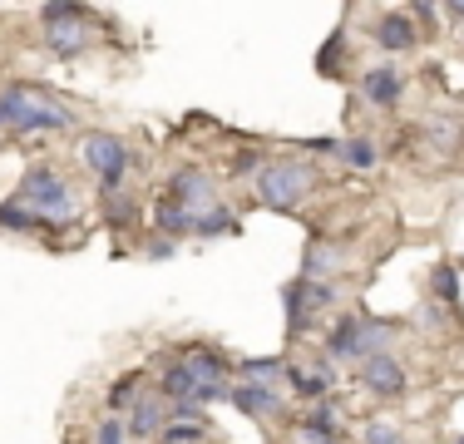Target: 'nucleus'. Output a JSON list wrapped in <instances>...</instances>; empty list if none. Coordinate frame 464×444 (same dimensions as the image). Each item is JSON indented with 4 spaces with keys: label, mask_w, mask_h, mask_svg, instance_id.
<instances>
[{
    "label": "nucleus",
    "mask_w": 464,
    "mask_h": 444,
    "mask_svg": "<svg viewBox=\"0 0 464 444\" xmlns=\"http://www.w3.org/2000/svg\"><path fill=\"white\" fill-rule=\"evenodd\" d=\"M316 183H322L316 163H306V159H267L257 169V178H252V193H257V203L272 208V213H292Z\"/></svg>",
    "instance_id": "nucleus-1"
},
{
    "label": "nucleus",
    "mask_w": 464,
    "mask_h": 444,
    "mask_svg": "<svg viewBox=\"0 0 464 444\" xmlns=\"http://www.w3.org/2000/svg\"><path fill=\"white\" fill-rule=\"evenodd\" d=\"M20 208H30L35 217H45L50 227H64V222L80 217V198H74L70 178L50 163H35L25 178H20V193H15Z\"/></svg>",
    "instance_id": "nucleus-2"
},
{
    "label": "nucleus",
    "mask_w": 464,
    "mask_h": 444,
    "mask_svg": "<svg viewBox=\"0 0 464 444\" xmlns=\"http://www.w3.org/2000/svg\"><path fill=\"white\" fill-rule=\"evenodd\" d=\"M0 124L10 133H60V129H74V114L50 104L35 89L15 84V89H0Z\"/></svg>",
    "instance_id": "nucleus-3"
},
{
    "label": "nucleus",
    "mask_w": 464,
    "mask_h": 444,
    "mask_svg": "<svg viewBox=\"0 0 464 444\" xmlns=\"http://www.w3.org/2000/svg\"><path fill=\"white\" fill-rule=\"evenodd\" d=\"M80 159L94 169L99 188H104V198L124 193V178H129V143L119 139V133H104V129H99V133H84Z\"/></svg>",
    "instance_id": "nucleus-4"
},
{
    "label": "nucleus",
    "mask_w": 464,
    "mask_h": 444,
    "mask_svg": "<svg viewBox=\"0 0 464 444\" xmlns=\"http://www.w3.org/2000/svg\"><path fill=\"white\" fill-rule=\"evenodd\" d=\"M40 20H45V44L60 60H74V54L90 50V25H80L84 5H40Z\"/></svg>",
    "instance_id": "nucleus-5"
},
{
    "label": "nucleus",
    "mask_w": 464,
    "mask_h": 444,
    "mask_svg": "<svg viewBox=\"0 0 464 444\" xmlns=\"http://www.w3.org/2000/svg\"><path fill=\"white\" fill-rule=\"evenodd\" d=\"M331 302H336V286H331V282H306V276H296V282L282 292V306H286V336H302L306 321L322 316Z\"/></svg>",
    "instance_id": "nucleus-6"
},
{
    "label": "nucleus",
    "mask_w": 464,
    "mask_h": 444,
    "mask_svg": "<svg viewBox=\"0 0 464 444\" xmlns=\"http://www.w3.org/2000/svg\"><path fill=\"white\" fill-rule=\"evenodd\" d=\"M163 198H173V203L188 208L193 217H203V213H213V208H218L213 178H208L203 169H179L169 178V193H163Z\"/></svg>",
    "instance_id": "nucleus-7"
},
{
    "label": "nucleus",
    "mask_w": 464,
    "mask_h": 444,
    "mask_svg": "<svg viewBox=\"0 0 464 444\" xmlns=\"http://www.w3.org/2000/svg\"><path fill=\"white\" fill-rule=\"evenodd\" d=\"M361 385H366L375 400H401L405 391H411V375H405V365L385 351V355L361 361Z\"/></svg>",
    "instance_id": "nucleus-8"
},
{
    "label": "nucleus",
    "mask_w": 464,
    "mask_h": 444,
    "mask_svg": "<svg viewBox=\"0 0 464 444\" xmlns=\"http://www.w3.org/2000/svg\"><path fill=\"white\" fill-rule=\"evenodd\" d=\"M361 94H366V104H371V109H395V104H401V94H405V74H401V64H391V60L371 64V70L361 74Z\"/></svg>",
    "instance_id": "nucleus-9"
},
{
    "label": "nucleus",
    "mask_w": 464,
    "mask_h": 444,
    "mask_svg": "<svg viewBox=\"0 0 464 444\" xmlns=\"http://www.w3.org/2000/svg\"><path fill=\"white\" fill-rule=\"evenodd\" d=\"M326 361L346 365V361H366V316H341L326 336Z\"/></svg>",
    "instance_id": "nucleus-10"
},
{
    "label": "nucleus",
    "mask_w": 464,
    "mask_h": 444,
    "mask_svg": "<svg viewBox=\"0 0 464 444\" xmlns=\"http://www.w3.org/2000/svg\"><path fill=\"white\" fill-rule=\"evenodd\" d=\"M227 405H237L242 415H252V420H272V415H282L286 410V400L272 391V381L262 385V381H242V385H232L227 391Z\"/></svg>",
    "instance_id": "nucleus-11"
},
{
    "label": "nucleus",
    "mask_w": 464,
    "mask_h": 444,
    "mask_svg": "<svg viewBox=\"0 0 464 444\" xmlns=\"http://www.w3.org/2000/svg\"><path fill=\"white\" fill-rule=\"evenodd\" d=\"M179 365L193 375L198 385H227V355H218L213 346H203V341L183 346L179 351Z\"/></svg>",
    "instance_id": "nucleus-12"
},
{
    "label": "nucleus",
    "mask_w": 464,
    "mask_h": 444,
    "mask_svg": "<svg viewBox=\"0 0 464 444\" xmlns=\"http://www.w3.org/2000/svg\"><path fill=\"white\" fill-rule=\"evenodd\" d=\"M371 35H375V44H381V50H391V54H405V50H415L420 30H415L411 10H385V15L371 25Z\"/></svg>",
    "instance_id": "nucleus-13"
},
{
    "label": "nucleus",
    "mask_w": 464,
    "mask_h": 444,
    "mask_svg": "<svg viewBox=\"0 0 464 444\" xmlns=\"http://www.w3.org/2000/svg\"><path fill=\"white\" fill-rule=\"evenodd\" d=\"M129 435L134 439H153V435H163L169 430V400L163 395H139V405L129 410Z\"/></svg>",
    "instance_id": "nucleus-14"
},
{
    "label": "nucleus",
    "mask_w": 464,
    "mask_h": 444,
    "mask_svg": "<svg viewBox=\"0 0 464 444\" xmlns=\"http://www.w3.org/2000/svg\"><path fill=\"white\" fill-rule=\"evenodd\" d=\"M193 213L188 208H179L173 198H159L153 203V237H169V242H179V237H193Z\"/></svg>",
    "instance_id": "nucleus-15"
},
{
    "label": "nucleus",
    "mask_w": 464,
    "mask_h": 444,
    "mask_svg": "<svg viewBox=\"0 0 464 444\" xmlns=\"http://www.w3.org/2000/svg\"><path fill=\"white\" fill-rule=\"evenodd\" d=\"M296 430H302L306 444H341V420H336V410H331L326 400L306 410V415L296 420Z\"/></svg>",
    "instance_id": "nucleus-16"
},
{
    "label": "nucleus",
    "mask_w": 464,
    "mask_h": 444,
    "mask_svg": "<svg viewBox=\"0 0 464 444\" xmlns=\"http://www.w3.org/2000/svg\"><path fill=\"white\" fill-rule=\"evenodd\" d=\"M430 302L440 306H459V266L455 262H435L430 266Z\"/></svg>",
    "instance_id": "nucleus-17"
},
{
    "label": "nucleus",
    "mask_w": 464,
    "mask_h": 444,
    "mask_svg": "<svg viewBox=\"0 0 464 444\" xmlns=\"http://www.w3.org/2000/svg\"><path fill=\"white\" fill-rule=\"evenodd\" d=\"M336 266H341V252L331 247V242H312L306 257H302V276H306V282H326Z\"/></svg>",
    "instance_id": "nucleus-18"
},
{
    "label": "nucleus",
    "mask_w": 464,
    "mask_h": 444,
    "mask_svg": "<svg viewBox=\"0 0 464 444\" xmlns=\"http://www.w3.org/2000/svg\"><path fill=\"white\" fill-rule=\"evenodd\" d=\"M193 391H198V381H193V375L183 371L179 361H173L169 371L159 375V395L169 400V405H183V400H193Z\"/></svg>",
    "instance_id": "nucleus-19"
},
{
    "label": "nucleus",
    "mask_w": 464,
    "mask_h": 444,
    "mask_svg": "<svg viewBox=\"0 0 464 444\" xmlns=\"http://www.w3.org/2000/svg\"><path fill=\"white\" fill-rule=\"evenodd\" d=\"M227 232H237V213H232V208H213V213H203L193 222V237H203V242L227 237Z\"/></svg>",
    "instance_id": "nucleus-20"
},
{
    "label": "nucleus",
    "mask_w": 464,
    "mask_h": 444,
    "mask_svg": "<svg viewBox=\"0 0 464 444\" xmlns=\"http://www.w3.org/2000/svg\"><path fill=\"white\" fill-rule=\"evenodd\" d=\"M0 227L5 232H40V227H50V222L35 217L30 208H20V203H0Z\"/></svg>",
    "instance_id": "nucleus-21"
},
{
    "label": "nucleus",
    "mask_w": 464,
    "mask_h": 444,
    "mask_svg": "<svg viewBox=\"0 0 464 444\" xmlns=\"http://www.w3.org/2000/svg\"><path fill=\"white\" fill-rule=\"evenodd\" d=\"M104 222H109V227H134V222H139V203L129 193H114L104 203Z\"/></svg>",
    "instance_id": "nucleus-22"
},
{
    "label": "nucleus",
    "mask_w": 464,
    "mask_h": 444,
    "mask_svg": "<svg viewBox=\"0 0 464 444\" xmlns=\"http://www.w3.org/2000/svg\"><path fill=\"white\" fill-rule=\"evenodd\" d=\"M341 159H346L351 169H375V159H381V149H375L371 139H346V143H341Z\"/></svg>",
    "instance_id": "nucleus-23"
},
{
    "label": "nucleus",
    "mask_w": 464,
    "mask_h": 444,
    "mask_svg": "<svg viewBox=\"0 0 464 444\" xmlns=\"http://www.w3.org/2000/svg\"><path fill=\"white\" fill-rule=\"evenodd\" d=\"M139 405V375H124V381L109 385V415H119V410H134Z\"/></svg>",
    "instance_id": "nucleus-24"
},
{
    "label": "nucleus",
    "mask_w": 464,
    "mask_h": 444,
    "mask_svg": "<svg viewBox=\"0 0 464 444\" xmlns=\"http://www.w3.org/2000/svg\"><path fill=\"white\" fill-rule=\"evenodd\" d=\"M237 371L242 375H257V381L267 385V375H282L286 361H282V355H247V361H237Z\"/></svg>",
    "instance_id": "nucleus-25"
},
{
    "label": "nucleus",
    "mask_w": 464,
    "mask_h": 444,
    "mask_svg": "<svg viewBox=\"0 0 464 444\" xmlns=\"http://www.w3.org/2000/svg\"><path fill=\"white\" fill-rule=\"evenodd\" d=\"M425 139L430 143H435V149H455V143H459V124H455V119H430V124H425Z\"/></svg>",
    "instance_id": "nucleus-26"
},
{
    "label": "nucleus",
    "mask_w": 464,
    "mask_h": 444,
    "mask_svg": "<svg viewBox=\"0 0 464 444\" xmlns=\"http://www.w3.org/2000/svg\"><path fill=\"white\" fill-rule=\"evenodd\" d=\"M361 439H366V444H405L401 425H391V420H366V430H361Z\"/></svg>",
    "instance_id": "nucleus-27"
},
{
    "label": "nucleus",
    "mask_w": 464,
    "mask_h": 444,
    "mask_svg": "<svg viewBox=\"0 0 464 444\" xmlns=\"http://www.w3.org/2000/svg\"><path fill=\"white\" fill-rule=\"evenodd\" d=\"M94 444H129V425H124V415H104V420H99Z\"/></svg>",
    "instance_id": "nucleus-28"
},
{
    "label": "nucleus",
    "mask_w": 464,
    "mask_h": 444,
    "mask_svg": "<svg viewBox=\"0 0 464 444\" xmlns=\"http://www.w3.org/2000/svg\"><path fill=\"white\" fill-rule=\"evenodd\" d=\"M341 44H346V30H331V40L322 44V54H316V70H322V74H336V60H341Z\"/></svg>",
    "instance_id": "nucleus-29"
},
{
    "label": "nucleus",
    "mask_w": 464,
    "mask_h": 444,
    "mask_svg": "<svg viewBox=\"0 0 464 444\" xmlns=\"http://www.w3.org/2000/svg\"><path fill=\"white\" fill-rule=\"evenodd\" d=\"M159 439H163V444H203L208 430H203V425H169Z\"/></svg>",
    "instance_id": "nucleus-30"
},
{
    "label": "nucleus",
    "mask_w": 464,
    "mask_h": 444,
    "mask_svg": "<svg viewBox=\"0 0 464 444\" xmlns=\"http://www.w3.org/2000/svg\"><path fill=\"white\" fill-rule=\"evenodd\" d=\"M262 163H267V153H262V149H247V153H237V159H232V178H257V169H262Z\"/></svg>",
    "instance_id": "nucleus-31"
},
{
    "label": "nucleus",
    "mask_w": 464,
    "mask_h": 444,
    "mask_svg": "<svg viewBox=\"0 0 464 444\" xmlns=\"http://www.w3.org/2000/svg\"><path fill=\"white\" fill-rule=\"evenodd\" d=\"M415 321H420V326H445V306H440V302H420Z\"/></svg>",
    "instance_id": "nucleus-32"
},
{
    "label": "nucleus",
    "mask_w": 464,
    "mask_h": 444,
    "mask_svg": "<svg viewBox=\"0 0 464 444\" xmlns=\"http://www.w3.org/2000/svg\"><path fill=\"white\" fill-rule=\"evenodd\" d=\"M173 252H179V242H169V237H149V262H169Z\"/></svg>",
    "instance_id": "nucleus-33"
},
{
    "label": "nucleus",
    "mask_w": 464,
    "mask_h": 444,
    "mask_svg": "<svg viewBox=\"0 0 464 444\" xmlns=\"http://www.w3.org/2000/svg\"><path fill=\"white\" fill-rule=\"evenodd\" d=\"M302 149L316 153V159H331V153H341V139H306Z\"/></svg>",
    "instance_id": "nucleus-34"
},
{
    "label": "nucleus",
    "mask_w": 464,
    "mask_h": 444,
    "mask_svg": "<svg viewBox=\"0 0 464 444\" xmlns=\"http://www.w3.org/2000/svg\"><path fill=\"white\" fill-rule=\"evenodd\" d=\"M445 10H450L455 20H464V0H455V5H445Z\"/></svg>",
    "instance_id": "nucleus-35"
},
{
    "label": "nucleus",
    "mask_w": 464,
    "mask_h": 444,
    "mask_svg": "<svg viewBox=\"0 0 464 444\" xmlns=\"http://www.w3.org/2000/svg\"><path fill=\"white\" fill-rule=\"evenodd\" d=\"M459 444H464V435H459Z\"/></svg>",
    "instance_id": "nucleus-36"
}]
</instances>
